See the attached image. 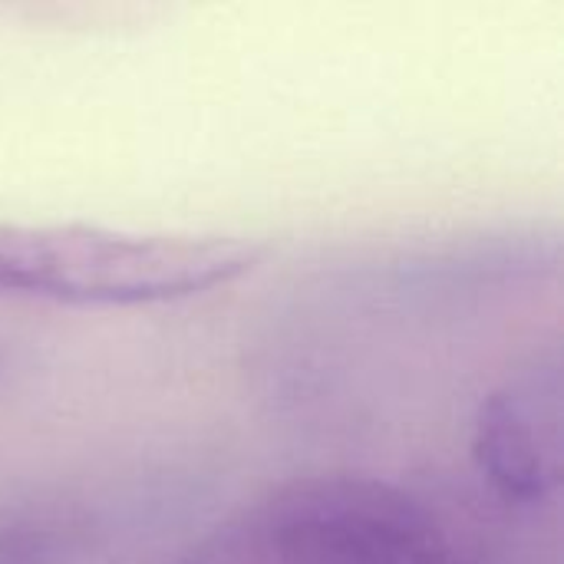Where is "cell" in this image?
<instances>
[{"label":"cell","mask_w":564,"mask_h":564,"mask_svg":"<svg viewBox=\"0 0 564 564\" xmlns=\"http://www.w3.org/2000/svg\"><path fill=\"white\" fill-rule=\"evenodd\" d=\"M86 529L69 512L13 509L0 512V564H76Z\"/></svg>","instance_id":"4"},{"label":"cell","mask_w":564,"mask_h":564,"mask_svg":"<svg viewBox=\"0 0 564 564\" xmlns=\"http://www.w3.org/2000/svg\"><path fill=\"white\" fill-rule=\"evenodd\" d=\"M159 564H463L443 519L370 476H307L251 499Z\"/></svg>","instance_id":"1"},{"label":"cell","mask_w":564,"mask_h":564,"mask_svg":"<svg viewBox=\"0 0 564 564\" xmlns=\"http://www.w3.org/2000/svg\"><path fill=\"white\" fill-rule=\"evenodd\" d=\"M7 370H10V350H7V344L0 340V383H3V377H7Z\"/></svg>","instance_id":"5"},{"label":"cell","mask_w":564,"mask_h":564,"mask_svg":"<svg viewBox=\"0 0 564 564\" xmlns=\"http://www.w3.org/2000/svg\"><path fill=\"white\" fill-rule=\"evenodd\" d=\"M473 463L486 486L516 509L555 499L562 486V380L542 367L489 393L473 426Z\"/></svg>","instance_id":"3"},{"label":"cell","mask_w":564,"mask_h":564,"mask_svg":"<svg viewBox=\"0 0 564 564\" xmlns=\"http://www.w3.org/2000/svg\"><path fill=\"white\" fill-rule=\"evenodd\" d=\"M268 248L235 235H142L96 225L0 221V301L145 307L228 288Z\"/></svg>","instance_id":"2"}]
</instances>
